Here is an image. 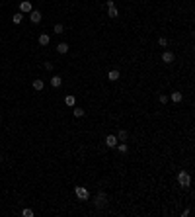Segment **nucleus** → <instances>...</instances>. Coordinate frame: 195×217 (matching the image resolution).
I'll use <instances>...</instances> for the list:
<instances>
[{"mask_svg":"<svg viewBox=\"0 0 195 217\" xmlns=\"http://www.w3.org/2000/svg\"><path fill=\"white\" fill-rule=\"evenodd\" d=\"M127 137H129V133H127V131H119V135H117V141H127Z\"/></svg>","mask_w":195,"mask_h":217,"instance_id":"16","label":"nucleus"},{"mask_svg":"<svg viewBox=\"0 0 195 217\" xmlns=\"http://www.w3.org/2000/svg\"><path fill=\"white\" fill-rule=\"evenodd\" d=\"M49 35H47V33H41V35H39V45H49Z\"/></svg>","mask_w":195,"mask_h":217,"instance_id":"9","label":"nucleus"},{"mask_svg":"<svg viewBox=\"0 0 195 217\" xmlns=\"http://www.w3.org/2000/svg\"><path fill=\"white\" fill-rule=\"evenodd\" d=\"M158 43H160L162 47H166V45H168V39H166V37H160V39H158Z\"/></svg>","mask_w":195,"mask_h":217,"instance_id":"21","label":"nucleus"},{"mask_svg":"<svg viewBox=\"0 0 195 217\" xmlns=\"http://www.w3.org/2000/svg\"><path fill=\"white\" fill-rule=\"evenodd\" d=\"M29 20H31L33 24H39V22H41V12H39V10H31V12H29Z\"/></svg>","mask_w":195,"mask_h":217,"instance_id":"4","label":"nucleus"},{"mask_svg":"<svg viewBox=\"0 0 195 217\" xmlns=\"http://www.w3.org/2000/svg\"><path fill=\"white\" fill-rule=\"evenodd\" d=\"M33 88H35V90H43V80H33Z\"/></svg>","mask_w":195,"mask_h":217,"instance_id":"15","label":"nucleus"},{"mask_svg":"<svg viewBox=\"0 0 195 217\" xmlns=\"http://www.w3.org/2000/svg\"><path fill=\"white\" fill-rule=\"evenodd\" d=\"M166 102H168V96L162 94V96H160V104H166Z\"/></svg>","mask_w":195,"mask_h":217,"instance_id":"23","label":"nucleus"},{"mask_svg":"<svg viewBox=\"0 0 195 217\" xmlns=\"http://www.w3.org/2000/svg\"><path fill=\"white\" fill-rule=\"evenodd\" d=\"M22 215H24V217H33V211H31V209H27V207H26V209L22 211Z\"/></svg>","mask_w":195,"mask_h":217,"instance_id":"19","label":"nucleus"},{"mask_svg":"<svg viewBox=\"0 0 195 217\" xmlns=\"http://www.w3.org/2000/svg\"><path fill=\"white\" fill-rule=\"evenodd\" d=\"M162 61H164V63H174V53L164 51L162 53Z\"/></svg>","mask_w":195,"mask_h":217,"instance_id":"7","label":"nucleus"},{"mask_svg":"<svg viewBox=\"0 0 195 217\" xmlns=\"http://www.w3.org/2000/svg\"><path fill=\"white\" fill-rule=\"evenodd\" d=\"M65 104H66V106H70V108H72V106L76 104V98H74L72 94H68V96H66V98H65Z\"/></svg>","mask_w":195,"mask_h":217,"instance_id":"11","label":"nucleus"},{"mask_svg":"<svg viewBox=\"0 0 195 217\" xmlns=\"http://www.w3.org/2000/svg\"><path fill=\"white\" fill-rule=\"evenodd\" d=\"M170 98L174 100V102H182L183 96H182V92H172V96H170Z\"/></svg>","mask_w":195,"mask_h":217,"instance_id":"14","label":"nucleus"},{"mask_svg":"<svg viewBox=\"0 0 195 217\" xmlns=\"http://www.w3.org/2000/svg\"><path fill=\"white\" fill-rule=\"evenodd\" d=\"M20 10H22V14H24V12H27V14H29V12H31V10H33L31 2H29V0H24V2L20 4Z\"/></svg>","mask_w":195,"mask_h":217,"instance_id":"5","label":"nucleus"},{"mask_svg":"<svg viewBox=\"0 0 195 217\" xmlns=\"http://www.w3.org/2000/svg\"><path fill=\"white\" fill-rule=\"evenodd\" d=\"M74 192H76V196L80 197V200H88V196H90V194H88V190H86V188H82V186L74 188Z\"/></svg>","mask_w":195,"mask_h":217,"instance_id":"3","label":"nucleus"},{"mask_svg":"<svg viewBox=\"0 0 195 217\" xmlns=\"http://www.w3.org/2000/svg\"><path fill=\"white\" fill-rule=\"evenodd\" d=\"M104 192H102V194H100V196H98V200H96V202H98V205H102V202H104Z\"/></svg>","mask_w":195,"mask_h":217,"instance_id":"22","label":"nucleus"},{"mask_svg":"<svg viewBox=\"0 0 195 217\" xmlns=\"http://www.w3.org/2000/svg\"><path fill=\"white\" fill-rule=\"evenodd\" d=\"M178 182H180V184L183 186V188H187L189 184H191V178H189V174L187 172H180V174H178Z\"/></svg>","mask_w":195,"mask_h":217,"instance_id":"1","label":"nucleus"},{"mask_svg":"<svg viewBox=\"0 0 195 217\" xmlns=\"http://www.w3.org/2000/svg\"><path fill=\"white\" fill-rule=\"evenodd\" d=\"M22 20H24V14H22V12H20V14H14V16H12V22H14V24H20Z\"/></svg>","mask_w":195,"mask_h":217,"instance_id":"13","label":"nucleus"},{"mask_svg":"<svg viewBox=\"0 0 195 217\" xmlns=\"http://www.w3.org/2000/svg\"><path fill=\"white\" fill-rule=\"evenodd\" d=\"M63 29H65L63 24H57V26H55V33H63Z\"/></svg>","mask_w":195,"mask_h":217,"instance_id":"20","label":"nucleus"},{"mask_svg":"<svg viewBox=\"0 0 195 217\" xmlns=\"http://www.w3.org/2000/svg\"><path fill=\"white\" fill-rule=\"evenodd\" d=\"M119 71H109L107 72V80H111V82H115V80H119Z\"/></svg>","mask_w":195,"mask_h":217,"instance_id":"8","label":"nucleus"},{"mask_svg":"<svg viewBox=\"0 0 195 217\" xmlns=\"http://www.w3.org/2000/svg\"><path fill=\"white\" fill-rule=\"evenodd\" d=\"M57 51H58V53H66V51H68V43H58V45H57Z\"/></svg>","mask_w":195,"mask_h":217,"instance_id":"12","label":"nucleus"},{"mask_svg":"<svg viewBox=\"0 0 195 217\" xmlns=\"http://www.w3.org/2000/svg\"><path fill=\"white\" fill-rule=\"evenodd\" d=\"M0 121H2V119H0Z\"/></svg>","mask_w":195,"mask_h":217,"instance_id":"24","label":"nucleus"},{"mask_svg":"<svg viewBox=\"0 0 195 217\" xmlns=\"http://www.w3.org/2000/svg\"><path fill=\"white\" fill-rule=\"evenodd\" d=\"M105 4H107V16H109V18H117V8H115V2H113V0H107V2H105Z\"/></svg>","mask_w":195,"mask_h":217,"instance_id":"2","label":"nucleus"},{"mask_svg":"<svg viewBox=\"0 0 195 217\" xmlns=\"http://www.w3.org/2000/svg\"><path fill=\"white\" fill-rule=\"evenodd\" d=\"M61 84H63V78H61L58 74H57V76H53V78H51V86H55V88H58V86H61Z\"/></svg>","mask_w":195,"mask_h":217,"instance_id":"10","label":"nucleus"},{"mask_svg":"<svg viewBox=\"0 0 195 217\" xmlns=\"http://www.w3.org/2000/svg\"><path fill=\"white\" fill-rule=\"evenodd\" d=\"M105 145H107V147H117V137L115 135H107V137H105Z\"/></svg>","mask_w":195,"mask_h":217,"instance_id":"6","label":"nucleus"},{"mask_svg":"<svg viewBox=\"0 0 195 217\" xmlns=\"http://www.w3.org/2000/svg\"><path fill=\"white\" fill-rule=\"evenodd\" d=\"M84 116V110L82 108H74V118H82Z\"/></svg>","mask_w":195,"mask_h":217,"instance_id":"17","label":"nucleus"},{"mask_svg":"<svg viewBox=\"0 0 195 217\" xmlns=\"http://www.w3.org/2000/svg\"><path fill=\"white\" fill-rule=\"evenodd\" d=\"M117 149H119V153H123V155H125V153H127V151H129V147H127V145H125V143L117 145Z\"/></svg>","mask_w":195,"mask_h":217,"instance_id":"18","label":"nucleus"}]
</instances>
